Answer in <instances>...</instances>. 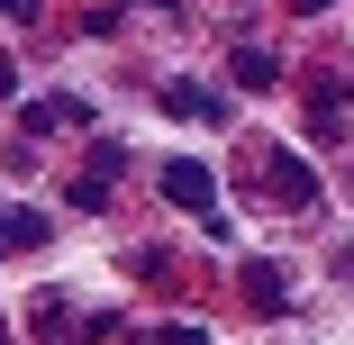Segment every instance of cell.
<instances>
[{
    "mask_svg": "<svg viewBox=\"0 0 354 345\" xmlns=\"http://www.w3.org/2000/svg\"><path fill=\"white\" fill-rule=\"evenodd\" d=\"M164 200H173V209H191V218H218V182H209L200 155H173V164H164Z\"/></svg>",
    "mask_w": 354,
    "mask_h": 345,
    "instance_id": "cell-1",
    "label": "cell"
},
{
    "mask_svg": "<svg viewBox=\"0 0 354 345\" xmlns=\"http://www.w3.org/2000/svg\"><path fill=\"white\" fill-rule=\"evenodd\" d=\"M55 127H91V100H73V91L28 100V136H55Z\"/></svg>",
    "mask_w": 354,
    "mask_h": 345,
    "instance_id": "cell-2",
    "label": "cell"
},
{
    "mask_svg": "<svg viewBox=\"0 0 354 345\" xmlns=\"http://www.w3.org/2000/svg\"><path fill=\"white\" fill-rule=\"evenodd\" d=\"M245 300L263 318H291V282H281V263H245Z\"/></svg>",
    "mask_w": 354,
    "mask_h": 345,
    "instance_id": "cell-3",
    "label": "cell"
},
{
    "mask_svg": "<svg viewBox=\"0 0 354 345\" xmlns=\"http://www.w3.org/2000/svg\"><path fill=\"white\" fill-rule=\"evenodd\" d=\"M164 109L173 118H200V127H227V100H209L200 82H164Z\"/></svg>",
    "mask_w": 354,
    "mask_h": 345,
    "instance_id": "cell-4",
    "label": "cell"
},
{
    "mask_svg": "<svg viewBox=\"0 0 354 345\" xmlns=\"http://www.w3.org/2000/svg\"><path fill=\"white\" fill-rule=\"evenodd\" d=\"M64 200H73V209H109V173H100V164L64 173Z\"/></svg>",
    "mask_w": 354,
    "mask_h": 345,
    "instance_id": "cell-5",
    "label": "cell"
},
{
    "mask_svg": "<svg viewBox=\"0 0 354 345\" xmlns=\"http://www.w3.org/2000/svg\"><path fill=\"white\" fill-rule=\"evenodd\" d=\"M272 191H281V200H300V209L318 200V182H309V164H300V155H272Z\"/></svg>",
    "mask_w": 354,
    "mask_h": 345,
    "instance_id": "cell-6",
    "label": "cell"
},
{
    "mask_svg": "<svg viewBox=\"0 0 354 345\" xmlns=\"http://www.w3.org/2000/svg\"><path fill=\"white\" fill-rule=\"evenodd\" d=\"M236 82H245V91H272V82H281V64H272L263 46H236Z\"/></svg>",
    "mask_w": 354,
    "mask_h": 345,
    "instance_id": "cell-7",
    "label": "cell"
},
{
    "mask_svg": "<svg viewBox=\"0 0 354 345\" xmlns=\"http://www.w3.org/2000/svg\"><path fill=\"white\" fill-rule=\"evenodd\" d=\"M46 245V218L37 209H10V254H37Z\"/></svg>",
    "mask_w": 354,
    "mask_h": 345,
    "instance_id": "cell-8",
    "label": "cell"
},
{
    "mask_svg": "<svg viewBox=\"0 0 354 345\" xmlns=\"http://www.w3.org/2000/svg\"><path fill=\"white\" fill-rule=\"evenodd\" d=\"M0 100H19V64L10 55H0Z\"/></svg>",
    "mask_w": 354,
    "mask_h": 345,
    "instance_id": "cell-9",
    "label": "cell"
},
{
    "mask_svg": "<svg viewBox=\"0 0 354 345\" xmlns=\"http://www.w3.org/2000/svg\"><path fill=\"white\" fill-rule=\"evenodd\" d=\"M0 19H37V0H0Z\"/></svg>",
    "mask_w": 354,
    "mask_h": 345,
    "instance_id": "cell-10",
    "label": "cell"
},
{
    "mask_svg": "<svg viewBox=\"0 0 354 345\" xmlns=\"http://www.w3.org/2000/svg\"><path fill=\"white\" fill-rule=\"evenodd\" d=\"M0 254H10V209H0Z\"/></svg>",
    "mask_w": 354,
    "mask_h": 345,
    "instance_id": "cell-11",
    "label": "cell"
},
{
    "mask_svg": "<svg viewBox=\"0 0 354 345\" xmlns=\"http://www.w3.org/2000/svg\"><path fill=\"white\" fill-rule=\"evenodd\" d=\"M300 10H327V0H300Z\"/></svg>",
    "mask_w": 354,
    "mask_h": 345,
    "instance_id": "cell-12",
    "label": "cell"
},
{
    "mask_svg": "<svg viewBox=\"0 0 354 345\" xmlns=\"http://www.w3.org/2000/svg\"><path fill=\"white\" fill-rule=\"evenodd\" d=\"M0 327H10V318H0Z\"/></svg>",
    "mask_w": 354,
    "mask_h": 345,
    "instance_id": "cell-13",
    "label": "cell"
}]
</instances>
